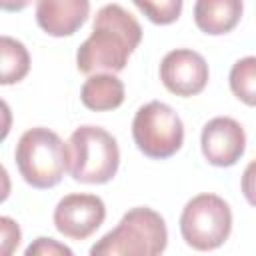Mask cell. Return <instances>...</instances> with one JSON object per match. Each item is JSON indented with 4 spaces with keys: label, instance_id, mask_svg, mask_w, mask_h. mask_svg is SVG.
<instances>
[{
    "label": "cell",
    "instance_id": "obj_1",
    "mask_svg": "<svg viewBox=\"0 0 256 256\" xmlns=\"http://www.w3.org/2000/svg\"><path fill=\"white\" fill-rule=\"evenodd\" d=\"M140 40L138 20L120 4H106L96 12L92 34L76 52V66L82 74L120 72Z\"/></svg>",
    "mask_w": 256,
    "mask_h": 256
},
{
    "label": "cell",
    "instance_id": "obj_2",
    "mask_svg": "<svg viewBox=\"0 0 256 256\" xmlns=\"http://www.w3.org/2000/svg\"><path fill=\"white\" fill-rule=\"evenodd\" d=\"M168 242L164 218L152 208L140 206L128 210L118 226L104 234L92 248V256H156L162 254Z\"/></svg>",
    "mask_w": 256,
    "mask_h": 256
},
{
    "label": "cell",
    "instance_id": "obj_3",
    "mask_svg": "<svg viewBox=\"0 0 256 256\" xmlns=\"http://www.w3.org/2000/svg\"><path fill=\"white\" fill-rule=\"evenodd\" d=\"M14 158L20 176L32 188H52L68 168V144L48 128H30L20 136Z\"/></svg>",
    "mask_w": 256,
    "mask_h": 256
},
{
    "label": "cell",
    "instance_id": "obj_4",
    "mask_svg": "<svg viewBox=\"0 0 256 256\" xmlns=\"http://www.w3.org/2000/svg\"><path fill=\"white\" fill-rule=\"evenodd\" d=\"M120 164L116 138L100 126H80L68 140V170L76 182L106 184Z\"/></svg>",
    "mask_w": 256,
    "mask_h": 256
},
{
    "label": "cell",
    "instance_id": "obj_5",
    "mask_svg": "<svg viewBox=\"0 0 256 256\" xmlns=\"http://www.w3.org/2000/svg\"><path fill=\"white\" fill-rule=\"evenodd\" d=\"M232 230L230 206L216 194H198L182 210L180 232L194 250H214L222 246Z\"/></svg>",
    "mask_w": 256,
    "mask_h": 256
},
{
    "label": "cell",
    "instance_id": "obj_6",
    "mask_svg": "<svg viewBox=\"0 0 256 256\" xmlns=\"http://www.w3.org/2000/svg\"><path fill=\"white\" fill-rule=\"evenodd\" d=\"M132 136L144 156L164 160L180 150L184 124L168 104L154 100L138 108L132 122Z\"/></svg>",
    "mask_w": 256,
    "mask_h": 256
},
{
    "label": "cell",
    "instance_id": "obj_7",
    "mask_svg": "<svg viewBox=\"0 0 256 256\" xmlns=\"http://www.w3.org/2000/svg\"><path fill=\"white\" fill-rule=\"evenodd\" d=\"M106 218V206L96 194H68L54 208V226L70 240L92 236Z\"/></svg>",
    "mask_w": 256,
    "mask_h": 256
},
{
    "label": "cell",
    "instance_id": "obj_8",
    "mask_svg": "<svg viewBox=\"0 0 256 256\" xmlns=\"http://www.w3.org/2000/svg\"><path fill=\"white\" fill-rule=\"evenodd\" d=\"M160 80L168 92L176 96H196L208 84V64L202 54L176 48L160 62Z\"/></svg>",
    "mask_w": 256,
    "mask_h": 256
},
{
    "label": "cell",
    "instance_id": "obj_9",
    "mask_svg": "<svg viewBox=\"0 0 256 256\" xmlns=\"http://www.w3.org/2000/svg\"><path fill=\"white\" fill-rule=\"evenodd\" d=\"M202 154L212 166H232L240 160L246 148L244 128L228 116H216L202 128Z\"/></svg>",
    "mask_w": 256,
    "mask_h": 256
},
{
    "label": "cell",
    "instance_id": "obj_10",
    "mask_svg": "<svg viewBox=\"0 0 256 256\" xmlns=\"http://www.w3.org/2000/svg\"><path fill=\"white\" fill-rule=\"evenodd\" d=\"M90 0H38L36 22L38 26L56 38L74 34L88 18Z\"/></svg>",
    "mask_w": 256,
    "mask_h": 256
},
{
    "label": "cell",
    "instance_id": "obj_11",
    "mask_svg": "<svg viewBox=\"0 0 256 256\" xmlns=\"http://www.w3.org/2000/svg\"><path fill=\"white\" fill-rule=\"evenodd\" d=\"M242 10V0H196L194 22L204 34L220 36L236 28Z\"/></svg>",
    "mask_w": 256,
    "mask_h": 256
},
{
    "label": "cell",
    "instance_id": "obj_12",
    "mask_svg": "<svg viewBox=\"0 0 256 256\" xmlns=\"http://www.w3.org/2000/svg\"><path fill=\"white\" fill-rule=\"evenodd\" d=\"M80 100L94 112L114 110L124 102V84L110 72L92 74L80 90Z\"/></svg>",
    "mask_w": 256,
    "mask_h": 256
},
{
    "label": "cell",
    "instance_id": "obj_13",
    "mask_svg": "<svg viewBox=\"0 0 256 256\" xmlns=\"http://www.w3.org/2000/svg\"><path fill=\"white\" fill-rule=\"evenodd\" d=\"M0 62H2V84L20 82L30 70V56L22 42L2 36L0 38Z\"/></svg>",
    "mask_w": 256,
    "mask_h": 256
},
{
    "label": "cell",
    "instance_id": "obj_14",
    "mask_svg": "<svg viewBox=\"0 0 256 256\" xmlns=\"http://www.w3.org/2000/svg\"><path fill=\"white\" fill-rule=\"evenodd\" d=\"M232 94L248 106H256V56L240 58L230 70Z\"/></svg>",
    "mask_w": 256,
    "mask_h": 256
},
{
    "label": "cell",
    "instance_id": "obj_15",
    "mask_svg": "<svg viewBox=\"0 0 256 256\" xmlns=\"http://www.w3.org/2000/svg\"><path fill=\"white\" fill-rule=\"evenodd\" d=\"M138 10L154 24H172L182 14L184 0H132Z\"/></svg>",
    "mask_w": 256,
    "mask_h": 256
},
{
    "label": "cell",
    "instance_id": "obj_16",
    "mask_svg": "<svg viewBox=\"0 0 256 256\" xmlns=\"http://www.w3.org/2000/svg\"><path fill=\"white\" fill-rule=\"evenodd\" d=\"M36 254L38 256H58V254L72 256V250L52 238H38L34 244H30L26 248V256H36Z\"/></svg>",
    "mask_w": 256,
    "mask_h": 256
},
{
    "label": "cell",
    "instance_id": "obj_17",
    "mask_svg": "<svg viewBox=\"0 0 256 256\" xmlns=\"http://www.w3.org/2000/svg\"><path fill=\"white\" fill-rule=\"evenodd\" d=\"M2 254H10L14 250V246L20 244V228L16 222H12L10 218H2Z\"/></svg>",
    "mask_w": 256,
    "mask_h": 256
},
{
    "label": "cell",
    "instance_id": "obj_18",
    "mask_svg": "<svg viewBox=\"0 0 256 256\" xmlns=\"http://www.w3.org/2000/svg\"><path fill=\"white\" fill-rule=\"evenodd\" d=\"M242 194L256 208V160H252L242 174Z\"/></svg>",
    "mask_w": 256,
    "mask_h": 256
},
{
    "label": "cell",
    "instance_id": "obj_19",
    "mask_svg": "<svg viewBox=\"0 0 256 256\" xmlns=\"http://www.w3.org/2000/svg\"><path fill=\"white\" fill-rule=\"evenodd\" d=\"M30 2L32 0H0V6L6 12H18V10H24Z\"/></svg>",
    "mask_w": 256,
    "mask_h": 256
}]
</instances>
